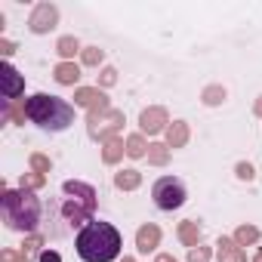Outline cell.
I'll return each mask as SVG.
<instances>
[{"instance_id":"34","label":"cell","mask_w":262,"mask_h":262,"mask_svg":"<svg viewBox=\"0 0 262 262\" xmlns=\"http://www.w3.org/2000/svg\"><path fill=\"white\" fill-rule=\"evenodd\" d=\"M155 262H176V256H173V253H158Z\"/></svg>"},{"instance_id":"8","label":"cell","mask_w":262,"mask_h":262,"mask_svg":"<svg viewBox=\"0 0 262 262\" xmlns=\"http://www.w3.org/2000/svg\"><path fill=\"white\" fill-rule=\"evenodd\" d=\"M167 126H170V114H167V108H161V105H151V108H145V111L139 114V129H142V136H145V133H148V136L167 133Z\"/></svg>"},{"instance_id":"12","label":"cell","mask_w":262,"mask_h":262,"mask_svg":"<svg viewBox=\"0 0 262 262\" xmlns=\"http://www.w3.org/2000/svg\"><path fill=\"white\" fill-rule=\"evenodd\" d=\"M216 259H219V262H247L244 247H241L234 237H219V241H216Z\"/></svg>"},{"instance_id":"17","label":"cell","mask_w":262,"mask_h":262,"mask_svg":"<svg viewBox=\"0 0 262 262\" xmlns=\"http://www.w3.org/2000/svg\"><path fill=\"white\" fill-rule=\"evenodd\" d=\"M56 53L62 56V62H74V56H77V53H83V50H80V40H77L74 34H65V37H59Z\"/></svg>"},{"instance_id":"22","label":"cell","mask_w":262,"mask_h":262,"mask_svg":"<svg viewBox=\"0 0 262 262\" xmlns=\"http://www.w3.org/2000/svg\"><path fill=\"white\" fill-rule=\"evenodd\" d=\"M47 185V176H40V173H22V179H19V188L22 191H37V188H43Z\"/></svg>"},{"instance_id":"23","label":"cell","mask_w":262,"mask_h":262,"mask_svg":"<svg viewBox=\"0 0 262 262\" xmlns=\"http://www.w3.org/2000/svg\"><path fill=\"white\" fill-rule=\"evenodd\" d=\"M22 253H25L28 259H40V253H43V237H40V234H28L25 244H22Z\"/></svg>"},{"instance_id":"18","label":"cell","mask_w":262,"mask_h":262,"mask_svg":"<svg viewBox=\"0 0 262 262\" xmlns=\"http://www.w3.org/2000/svg\"><path fill=\"white\" fill-rule=\"evenodd\" d=\"M123 155H126V142H123L120 136H114V139H108V142L102 145V161H105V164H117Z\"/></svg>"},{"instance_id":"24","label":"cell","mask_w":262,"mask_h":262,"mask_svg":"<svg viewBox=\"0 0 262 262\" xmlns=\"http://www.w3.org/2000/svg\"><path fill=\"white\" fill-rule=\"evenodd\" d=\"M234 241H237L241 247H250V244L259 241V228H256V225H241V228L234 231Z\"/></svg>"},{"instance_id":"7","label":"cell","mask_w":262,"mask_h":262,"mask_svg":"<svg viewBox=\"0 0 262 262\" xmlns=\"http://www.w3.org/2000/svg\"><path fill=\"white\" fill-rule=\"evenodd\" d=\"M74 105L86 108V114H105L111 108L108 96L99 90V86H77L74 90Z\"/></svg>"},{"instance_id":"15","label":"cell","mask_w":262,"mask_h":262,"mask_svg":"<svg viewBox=\"0 0 262 262\" xmlns=\"http://www.w3.org/2000/svg\"><path fill=\"white\" fill-rule=\"evenodd\" d=\"M185 142H188V123L185 120H173L167 126V145L170 148H182Z\"/></svg>"},{"instance_id":"32","label":"cell","mask_w":262,"mask_h":262,"mask_svg":"<svg viewBox=\"0 0 262 262\" xmlns=\"http://www.w3.org/2000/svg\"><path fill=\"white\" fill-rule=\"evenodd\" d=\"M37 262H62V256H59V253H56V250H43V253H40V259H37Z\"/></svg>"},{"instance_id":"10","label":"cell","mask_w":262,"mask_h":262,"mask_svg":"<svg viewBox=\"0 0 262 262\" xmlns=\"http://www.w3.org/2000/svg\"><path fill=\"white\" fill-rule=\"evenodd\" d=\"M0 83H4V99L7 102H16L22 96V90H25V77L10 62H4V68H0Z\"/></svg>"},{"instance_id":"6","label":"cell","mask_w":262,"mask_h":262,"mask_svg":"<svg viewBox=\"0 0 262 262\" xmlns=\"http://www.w3.org/2000/svg\"><path fill=\"white\" fill-rule=\"evenodd\" d=\"M151 198H155V207H158V210L173 213V210H179V207L185 204V185H182V179H176V176H161V179L151 185Z\"/></svg>"},{"instance_id":"16","label":"cell","mask_w":262,"mask_h":262,"mask_svg":"<svg viewBox=\"0 0 262 262\" xmlns=\"http://www.w3.org/2000/svg\"><path fill=\"white\" fill-rule=\"evenodd\" d=\"M114 185L120 191H136L142 185V173L139 170H120V173H114Z\"/></svg>"},{"instance_id":"37","label":"cell","mask_w":262,"mask_h":262,"mask_svg":"<svg viewBox=\"0 0 262 262\" xmlns=\"http://www.w3.org/2000/svg\"><path fill=\"white\" fill-rule=\"evenodd\" d=\"M120 262H136V259H133V256H123V259H120Z\"/></svg>"},{"instance_id":"33","label":"cell","mask_w":262,"mask_h":262,"mask_svg":"<svg viewBox=\"0 0 262 262\" xmlns=\"http://www.w3.org/2000/svg\"><path fill=\"white\" fill-rule=\"evenodd\" d=\"M0 53H4V56H13V53H16V43L7 40V37H0Z\"/></svg>"},{"instance_id":"13","label":"cell","mask_w":262,"mask_h":262,"mask_svg":"<svg viewBox=\"0 0 262 262\" xmlns=\"http://www.w3.org/2000/svg\"><path fill=\"white\" fill-rule=\"evenodd\" d=\"M179 241L191 250V247H198L201 244V237H204V228H201V222H194V219H185V222H179Z\"/></svg>"},{"instance_id":"19","label":"cell","mask_w":262,"mask_h":262,"mask_svg":"<svg viewBox=\"0 0 262 262\" xmlns=\"http://www.w3.org/2000/svg\"><path fill=\"white\" fill-rule=\"evenodd\" d=\"M145 158H148L151 167H167V164H170V145H167V142H151Z\"/></svg>"},{"instance_id":"28","label":"cell","mask_w":262,"mask_h":262,"mask_svg":"<svg viewBox=\"0 0 262 262\" xmlns=\"http://www.w3.org/2000/svg\"><path fill=\"white\" fill-rule=\"evenodd\" d=\"M210 259H213V250L204 247V244H198V247L188 250V262H210Z\"/></svg>"},{"instance_id":"36","label":"cell","mask_w":262,"mask_h":262,"mask_svg":"<svg viewBox=\"0 0 262 262\" xmlns=\"http://www.w3.org/2000/svg\"><path fill=\"white\" fill-rule=\"evenodd\" d=\"M253 262H262V250H259V253H256V256H253Z\"/></svg>"},{"instance_id":"3","label":"cell","mask_w":262,"mask_h":262,"mask_svg":"<svg viewBox=\"0 0 262 262\" xmlns=\"http://www.w3.org/2000/svg\"><path fill=\"white\" fill-rule=\"evenodd\" d=\"M0 210H4L7 228H13V231L34 234V228L40 222V201L34 198V191L4 188V194H0Z\"/></svg>"},{"instance_id":"9","label":"cell","mask_w":262,"mask_h":262,"mask_svg":"<svg viewBox=\"0 0 262 262\" xmlns=\"http://www.w3.org/2000/svg\"><path fill=\"white\" fill-rule=\"evenodd\" d=\"M59 25V10L53 4H37L31 10V19H28V28L34 34H50L53 28Z\"/></svg>"},{"instance_id":"21","label":"cell","mask_w":262,"mask_h":262,"mask_svg":"<svg viewBox=\"0 0 262 262\" xmlns=\"http://www.w3.org/2000/svg\"><path fill=\"white\" fill-rule=\"evenodd\" d=\"M225 86H219V83H210V86H204V93H201V99H204V105H222L225 102Z\"/></svg>"},{"instance_id":"26","label":"cell","mask_w":262,"mask_h":262,"mask_svg":"<svg viewBox=\"0 0 262 262\" xmlns=\"http://www.w3.org/2000/svg\"><path fill=\"white\" fill-rule=\"evenodd\" d=\"M80 62L90 65V68H96V65L105 62V50H99V47H86V50L80 53Z\"/></svg>"},{"instance_id":"35","label":"cell","mask_w":262,"mask_h":262,"mask_svg":"<svg viewBox=\"0 0 262 262\" xmlns=\"http://www.w3.org/2000/svg\"><path fill=\"white\" fill-rule=\"evenodd\" d=\"M253 114H256V117H262V96L256 99V105H253Z\"/></svg>"},{"instance_id":"2","label":"cell","mask_w":262,"mask_h":262,"mask_svg":"<svg viewBox=\"0 0 262 262\" xmlns=\"http://www.w3.org/2000/svg\"><path fill=\"white\" fill-rule=\"evenodd\" d=\"M25 114L31 123H37L40 129H50V133H62L74 123V105L50 93H34L31 99H25Z\"/></svg>"},{"instance_id":"31","label":"cell","mask_w":262,"mask_h":262,"mask_svg":"<svg viewBox=\"0 0 262 262\" xmlns=\"http://www.w3.org/2000/svg\"><path fill=\"white\" fill-rule=\"evenodd\" d=\"M0 262H28V256L22 250H4L0 253Z\"/></svg>"},{"instance_id":"5","label":"cell","mask_w":262,"mask_h":262,"mask_svg":"<svg viewBox=\"0 0 262 262\" xmlns=\"http://www.w3.org/2000/svg\"><path fill=\"white\" fill-rule=\"evenodd\" d=\"M123 123H126L123 111L108 108L105 114H86V133H90V139H96V142H102V145H105L108 139L120 136Z\"/></svg>"},{"instance_id":"4","label":"cell","mask_w":262,"mask_h":262,"mask_svg":"<svg viewBox=\"0 0 262 262\" xmlns=\"http://www.w3.org/2000/svg\"><path fill=\"white\" fill-rule=\"evenodd\" d=\"M65 204H62V216L71 222V225H83V222H93V213H96V188L86 185V182H77V179H68L65 185Z\"/></svg>"},{"instance_id":"30","label":"cell","mask_w":262,"mask_h":262,"mask_svg":"<svg viewBox=\"0 0 262 262\" xmlns=\"http://www.w3.org/2000/svg\"><path fill=\"white\" fill-rule=\"evenodd\" d=\"M234 173H237V179H244V182H253V176H256L253 164H247V161H241V164L234 167Z\"/></svg>"},{"instance_id":"20","label":"cell","mask_w":262,"mask_h":262,"mask_svg":"<svg viewBox=\"0 0 262 262\" xmlns=\"http://www.w3.org/2000/svg\"><path fill=\"white\" fill-rule=\"evenodd\" d=\"M145 155H148V145H145L142 133L126 136V158H145Z\"/></svg>"},{"instance_id":"14","label":"cell","mask_w":262,"mask_h":262,"mask_svg":"<svg viewBox=\"0 0 262 262\" xmlns=\"http://www.w3.org/2000/svg\"><path fill=\"white\" fill-rule=\"evenodd\" d=\"M53 77H56V83H62V86H74V83L80 80V68H77L74 62H59V65L53 68Z\"/></svg>"},{"instance_id":"1","label":"cell","mask_w":262,"mask_h":262,"mask_svg":"<svg viewBox=\"0 0 262 262\" xmlns=\"http://www.w3.org/2000/svg\"><path fill=\"white\" fill-rule=\"evenodd\" d=\"M77 256L83 262H111L120 256V231L111 222H86L77 231Z\"/></svg>"},{"instance_id":"11","label":"cell","mask_w":262,"mask_h":262,"mask_svg":"<svg viewBox=\"0 0 262 262\" xmlns=\"http://www.w3.org/2000/svg\"><path fill=\"white\" fill-rule=\"evenodd\" d=\"M158 247H161V228H158L155 222L139 225V231H136V250H139V253H151V250H158Z\"/></svg>"},{"instance_id":"25","label":"cell","mask_w":262,"mask_h":262,"mask_svg":"<svg viewBox=\"0 0 262 262\" xmlns=\"http://www.w3.org/2000/svg\"><path fill=\"white\" fill-rule=\"evenodd\" d=\"M25 102L22 105H13V102H4V120H13V123H25Z\"/></svg>"},{"instance_id":"29","label":"cell","mask_w":262,"mask_h":262,"mask_svg":"<svg viewBox=\"0 0 262 262\" xmlns=\"http://www.w3.org/2000/svg\"><path fill=\"white\" fill-rule=\"evenodd\" d=\"M114 83H117V71H114V68H102V71H99V83H96V86H99V90H105V86H114Z\"/></svg>"},{"instance_id":"27","label":"cell","mask_w":262,"mask_h":262,"mask_svg":"<svg viewBox=\"0 0 262 262\" xmlns=\"http://www.w3.org/2000/svg\"><path fill=\"white\" fill-rule=\"evenodd\" d=\"M28 164H31V170H34V173H40V176H47V173L53 170V161H50L47 155H40V151H34V155L28 158Z\"/></svg>"}]
</instances>
